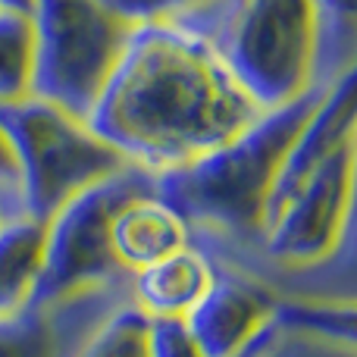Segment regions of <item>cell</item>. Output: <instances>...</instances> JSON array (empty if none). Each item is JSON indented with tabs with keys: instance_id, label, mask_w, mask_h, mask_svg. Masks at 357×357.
I'll return each mask as SVG.
<instances>
[{
	"instance_id": "cell-1",
	"label": "cell",
	"mask_w": 357,
	"mask_h": 357,
	"mask_svg": "<svg viewBox=\"0 0 357 357\" xmlns=\"http://www.w3.org/2000/svg\"><path fill=\"white\" fill-rule=\"evenodd\" d=\"M210 31L132 25L85 123L132 167L163 176L201 160L260 116Z\"/></svg>"
},
{
	"instance_id": "cell-2",
	"label": "cell",
	"mask_w": 357,
	"mask_h": 357,
	"mask_svg": "<svg viewBox=\"0 0 357 357\" xmlns=\"http://www.w3.org/2000/svg\"><path fill=\"white\" fill-rule=\"evenodd\" d=\"M323 88L326 85H317L291 104L264 110L248 129L201 160L157 176L160 195L176 204L191 226L201 222L226 235L260 238L264 207L282 157L320 100Z\"/></svg>"
},
{
	"instance_id": "cell-3",
	"label": "cell",
	"mask_w": 357,
	"mask_h": 357,
	"mask_svg": "<svg viewBox=\"0 0 357 357\" xmlns=\"http://www.w3.org/2000/svg\"><path fill=\"white\" fill-rule=\"evenodd\" d=\"M0 129L16 157L22 213L47 222L73 195L129 167L82 116L44 98L0 110Z\"/></svg>"
},
{
	"instance_id": "cell-4",
	"label": "cell",
	"mask_w": 357,
	"mask_h": 357,
	"mask_svg": "<svg viewBox=\"0 0 357 357\" xmlns=\"http://www.w3.org/2000/svg\"><path fill=\"white\" fill-rule=\"evenodd\" d=\"M216 44L260 110L285 107L320 85V35L310 0H235Z\"/></svg>"
},
{
	"instance_id": "cell-5",
	"label": "cell",
	"mask_w": 357,
	"mask_h": 357,
	"mask_svg": "<svg viewBox=\"0 0 357 357\" xmlns=\"http://www.w3.org/2000/svg\"><path fill=\"white\" fill-rule=\"evenodd\" d=\"M151 185H157V176L129 163L119 173L73 195L44 222V254L35 307L50 310L54 304L88 295L126 276L110 251V216L129 195Z\"/></svg>"
},
{
	"instance_id": "cell-6",
	"label": "cell",
	"mask_w": 357,
	"mask_h": 357,
	"mask_svg": "<svg viewBox=\"0 0 357 357\" xmlns=\"http://www.w3.org/2000/svg\"><path fill=\"white\" fill-rule=\"evenodd\" d=\"M35 98L85 119L104 88L129 25L98 0H31Z\"/></svg>"
},
{
	"instance_id": "cell-7",
	"label": "cell",
	"mask_w": 357,
	"mask_h": 357,
	"mask_svg": "<svg viewBox=\"0 0 357 357\" xmlns=\"http://www.w3.org/2000/svg\"><path fill=\"white\" fill-rule=\"evenodd\" d=\"M354 176L357 138L323 160L282 204L264 216V251L291 270H307L333 260L351 226Z\"/></svg>"
},
{
	"instance_id": "cell-8",
	"label": "cell",
	"mask_w": 357,
	"mask_h": 357,
	"mask_svg": "<svg viewBox=\"0 0 357 357\" xmlns=\"http://www.w3.org/2000/svg\"><path fill=\"white\" fill-rule=\"evenodd\" d=\"M279 298L238 273H216L207 295L185 314L204 357H245L276 323Z\"/></svg>"
},
{
	"instance_id": "cell-9",
	"label": "cell",
	"mask_w": 357,
	"mask_h": 357,
	"mask_svg": "<svg viewBox=\"0 0 357 357\" xmlns=\"http://www.w3.org/2000/svg\"><path fill=\"white\" fill-rule=\"evenodd\" d=\"M185 245H191V222L160 195L157 185L129 195L110 216V251L126 276Z\"/></svg>"
},
{
	"instance_id": "cell-10",
	"label": "cell",
	"mask_w": 357,
	"mask_h": 357,
	"mask_svg": "<svg viewBox=\"0 0 357 357\" xmlns=\"http://www.w3.org/2000/svg\"><path fill=\"white\" fill-rule=\"evenodd\" d=\"M216 264L207 251L185 245L163 260L132 273V304L148 317H182L207 295L216 279Z\"/></svg>"
},
{
	"instance_id": "cell-11",
	"label": "cell",
	"mask_w": 357,
	"mask_h": 357,
	"mask_svg": "<svg viewBox=\"0 0 357 357\" xmlns=\"http://www.w3.org/2000/svg\"><path fill=\"white\" fill-rule=\"evenodd\" d=\"M41 254L44 222L31 216H13L0 229V320L35 307Z\"/></svg>"
},
{
	"instance_id": "cell-12",
	"label": "cell",
	"mask_w": 357,
	"mask_h": 357,
	"mask_svg": "<svg viewBox=\"0 0 357 357\" xmlns=\"http://www.w3.org/2000/svg\"><path fill=\"white\" fill-rule=\"evenodd\" d=\"M35 94V25L29 13L0 10V110Z\"/></svg>"
},
{
	"instance_id": "cell-13",
	"label": "cell",
	"mask_w": 357,
	"mask_h": 357,
	"mask_svg": "<svg viewBox=\"0 0 357 357\" xmlns=\"http://www.w3.org/2000/svg\"><path fill=\"white\" fill-rule=\"evenodd\" d=\"M98 3L129 29L148 22H176L210 31L216 38L235 0H98Z\"/></svg>"
},
{
	"instance_id": "cell-14",
	"label": "cell",
	"mask_w": 357,
	"mask_h": 357,
	"mask_svg": "<svg viewBox=\"0 0 357 357\" xmlns=\"http://www.w3.org/2000/svg\"><path fill=\"white\" fill-rule=\"evenodd\" d=\"M317 13V79L329 85L345 69H354L357 54V0H310Z\"/></svg>"
},
{
	"instance_id": "cell-15",
	"label": "cell",
	"mask_w": 357,
	"mask_h": 357,
	"mask_svg": "<svg viewBox=\"0 0 357 357\" xmlns=\"http://www.w3.org/2000/svg\"><path fill=\"white\" fill-rule=\"evenodd\" d=\"M79 357H148V314L135 304L116 307L85 339Z\"/></svg>"
},
{
	"instance_id": "cell-16",
	"label": "cell",
	"mask_w": 357,
	"mask_h": 357,
	"mask_svg": "<svg viewBox=\"0 0 357 357\" xmlns=\"http://www.w3.org/2000/svg\"><path fill=\"white\" fill-rule=\"evenodd\" d=\"M276 323L298 329L304 335H323V339L351 345L354 342V307L351 304H282L279 301Z\"/></svg>"
},
{
	"instance_id": "cell-17",
	"label": "cell",
	"mask_w": 357,
	"mask_h": 357,
	"mask_svg": "<svg viewBox=\"0 0 357 357\" xmlns=\"http://www.w3.org/2000/svg\"><path fill=\"white\" fill-rule=\"evenodd\" d=\"M0 357H56V335L44 307L0 320Z\"/></svg>"
},
{
	"instance_id": "cell-18",
	"label": "cell",
	"mask_w": 357,
	"mask_h": 357,
	"mask_svg": "<svg viewBox=\"0 0 357 357\" xmlns=\"http://www.w3.org/2000/svg\"><path fill=\"white\" fill-rule=\"evenodd\" d=\"M148 357H204L182 317H148Z\"/></svg>"
},
{
	"instance_id": "cell-19",
	"label": "cell",
	"mask_w": 357,
	"mask_h": 357,
	"mask_svg": "<svg viewBox=\"0 0 357 357\" xmlns=\"http://www.w3.org/2000/svg\"><path fill=\"white\" fill-rule=\"evenodd\" d=\"M0 191L19 201V173H16V157L6 142L3 129H0Z\"/></svg>"
},
{
	"instance_id": "cell-20",
	"label": "cell",
	"mask_w": 357,
	"mask_h": 357,
	"mask_svg": "<svg viewBox=\"0 0 357 357\" xmlns=\"http://www.w3.org/2000/svg\"><path fill=\"white\" fill-rule=\"evenodd\" d=\"M13 216H25L22 213V204H19L16 197H10V195H3V191H0V229H3Z\"/></svg>"
},
{
	"instance_id": "cell-21",
	"label": "cell",
	"mask_w": 357,
	"mask_h": 357,
	"mask_svg": "<svg viewBox=\"0 0 357 357\" xmlns=\"http://www.w3.org/2000/svg\"><path fill=\"white\" fill-rule=\"evenodd\" d=\"M0 10H16L31 16V0H0Z\"/></svg>"
}]
</instances>
